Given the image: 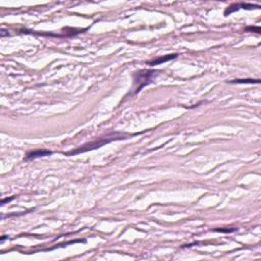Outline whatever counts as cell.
<instances>
[{"mask_svg": "<svg viewBox=\"0 0 261 261\" xmlns=\"http://www.w3.org/2000/svg\"><path fill=\"white\" fill-rule=\"evenodd\" d=\"M154 74H155L154 71H140V73H138L137 75H136L135 82L140 84L139 86H138L137 90H136V93L140 92L144 86H146V85L151 82V77Z\"/></svg>", "mask_w": 261, "mask_h": 261, "instance_id": "1", "label": "cell"}, {"mask_svg": "<svg viewBox=\"0 0 261 261\" xmlns=\"http://www.w3.org/2000/svg\"><path fill=\"white\" fill-rule=\"evenodd\" d=\"M177 56H178V54H177V53H175V54H169V55H166V56L157 57V58L153 59V60L148 61V64H149V65H158V64H161V63H163V62H166V61L171 60V59H175Z\"/></svg>", "mask_w": 261, "mask_h": 261, "instance_id": "2", "label": "cell"}, {"mask_svg": "<svg viewBox=\"0 0 261 261\" xmlns=\"http://www.w3.org/2000/svg\"><path fill=\"white\" fill-rule=\"evenodd\" d=\"M50 154H52V151H48V150H36V151L29 152V153L27 154L26 160L37 158V157H42V156L50 155Z\"/></svg>", "mask_w": 261, "mask_h": 261, "instance_id": "3", "label": "cell"}, {"mask_svg": "<svg viewBox=\"0 0 261 261\" xmlns=\"http://www.w3.org/2000/svg\"><path fill=\"white\" fill-rule=\"evenodd\" d=\"M240 8H241V3L239 4H232L231 6H228V7H226V9L224 10V16H228V14L233 13V12L237 11V10H239Z\"/></svg>", "mask_w": 261, "mask_h": 261, "instance_id": "4", "label": "cell"}, {"mask_svg": "<svg viewBox=\"0 0 261 261\" xmlns=\"http://www.w3.org/2000/svg\"><path fill=\"white\" fill-rule=\"evenodd\" d=\"M260 81L259 80H235V81H231V84H234V83H238V84H241V83H250V84H253V83H256L258 84Z\"/></svg>", "mask_w": 261, "mask_h": 261, "instance_id": "5", "label": "cell"}, {"mask_svg": "<svg viewBox=\"0 0 261 261\" xmlns=\"http://www.w3.org/2000/svg\"><path fill=\"white\" fill-rule=\"evenodd\" d=\"M246 30H247V31H256V33H257V34H260V28L259 27H256V28L248 27V28H246Z\"/></svg>", "mask_w": 261, "mask_h": 261, "instance_id": "6", "label": "cell"}, {"mask_svg": "<svg viewBox=\"0 0 261 261\" xmlns=\"http://www.w3.org/2000/svg\"><path fill=\"white\" fill-rule=\"evenodd\" d=\"M217 232H221V233H231V232H235L236 228H233V230H216Z\"/></svg>", "mask_w": 261, "mask_h": 261, "instance_id": "7", "label": "cell"}, {"mask_svg": "<svg viewBox=\"0 0 261 261\" xmlns=\"http://www.w3.org/2000/svg\"><path fill=\"white\" fill-rule=\"evenodd\" d=\"M13 199H14V197H11V198H6V199H4V200H2V201H1V204L3 205L5 202H9V201L13 200Z\"/></svg>", "mask_w": 261, "mask_h": 261, "instance_id": "8", "label": "cell"}]
</instances>
